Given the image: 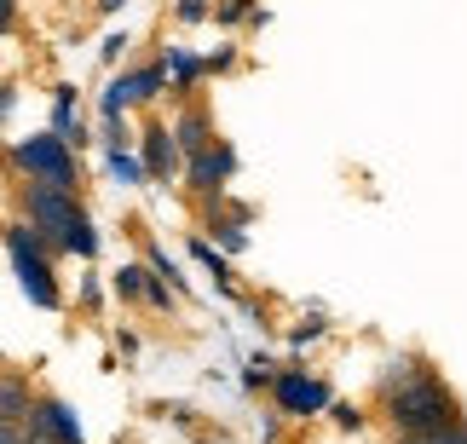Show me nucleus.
<instances>
[{
  "label": "nucleus",
  "mask_w": 467,
  "mask_h": 444,
  "mask_svg": "<svg viewBox=\"0 0 467 444\" xmlns=\"http://www.w3.org/2000/svg\"><path fill=\"white\" fill-rule=\"evenodd\" d=\"M381 398H387V421H392V433H404V439H433V433H444V428H456V421H462L456 393H451V387H444L439 376H427L416 358L387 364V376H381Z\"/></svg>",
  "instance_id": "nucleus-1"
},
{
  "label": "nucleus",
  "mask_w": 467,
  "mask_h": 444,
  "mask_svg": "<svg viewBox=\"0 0 467 444\" xmlns=\"http://www.w3.org/2000/svg\"><path fill=\"white\" fill-rule=\"evenodd\" d=\"M24 214H29V225L41 231V237H52L58 248H69V254H93V248H99L93 225H87L81 202H76V191L29 185V191H24Z\"/></svg>",
  "instance_id": "nucleus-2"
},
{
  "label": "nucleus",
  "mask_w": 467,
  "mask_h": 444,
  "mask_svg": "<svg viewBox=\"0 0 467 444\" xmlns=\"http://www.w3.org/2000/svg\"><path fill=\"white\" fill-rule=\"evenodd\" d=\"M12 162L41 185H58V191H76V162H69V145L58 133H41V139H24L12 150Z\"/></svg>",
  "instance_id": "nucleus-3"
},
{
  "label": "nucleus",
  "mask_w": 467,
  "mask_h": 444,
  "mask_svg": "<svg viewBox=\"0 0 467 444\" xmlns=\"http://www.w3.org/2000/svg\"><path fill=\"white\" fill-rule=\"evenodd\" d=\"M6 254H12L17 277H24V294L35 300V306H58V289H52V265H47L41 248H35V231H29V225H17L12 237H6Z\"/></svg>",
  "instance_id": "nucleus-4"
},
{
  "label": "nucleus",
  "mask_w": 467,
  "mask_h": 444,
  "mask_svg": "<svg viewBox=\"0 0 467 444\" xmlns=\"http://www.w3.org/2000/svg\"><path fill=\"white\" fill-rule=\"evenodd\" d=\"M24 428H29V439H47V444H81V421L69 416V404H58V398H35Z\"/></svg>",
  "instance_id": "nucleus-5"
},
{
  "label": "nucleus",
  "mask_w": 467,
  "mask_h": 444,
  "mask_svg": "<svg viewBox=\"0 0 467 444\" xmlns=\"http://www.w3.org/2000/svg\"><path fill=\"white\" fill-rule=\"evenodd\" d=\"M161 81H168V69H139V76H121L110 81V93H104V116H121L128 104H145L161 93Z\"/></svg>",
  "instance_id": "nucleus-6"
},
{
  "label": "nucleus",
  "mask_w": 467,
  "mask_h": 444,
  "mask_svg": "<svg viewBox=\"0 0 467 444\" xmlns=\"http://www.w3.org/2000/svg\"><path fill=\"white\" fill-rule=\"evenodd\" d=\"M231 168H237V150L231 145H202L191 156V185L196 191H220L231 180Z\"/></svg>",
  "instance_id": "nucleus-7"
},
{
  "label": "nucleus",
  "mask_w": 467,
  "mask_h": 444,
  "mask_svg": "<svg viewBox=\"0 0 467 444\" xmlns=\"http://www.w3.org/2000/svg\"><path fill=\"white\" fill-rule=\"evenodd\" d=\"M277 404L289 416H306V410H323V404H329V387H323V381H300V376H277Z\"/></svg>",
  "instance_id": "nucleus-8"
},
{
  "label": "nucleus",
  "mask_w": 467,
  "mask_h": 444,
  "mask_svg": "<svg viewBox=\"0 0 467 444\" xmlns=\"http://www.w3.org/2000/svg\"><path fill=\"white\" fill-rule=\"evenodd\" d=\"M29 410H35L29 381H24V376H0V421H17V428H24Z\"/></svg>",
  "instance_id": "nucleus-9"
},
{
  "label": "nucleus",
  "mask_w": 467,
  "mask_h": 444,
  "mask_svg": "<svg viewBox=\"0 0 467 444\" xmlns=\"http://www.w3.org/2000/svg\"><path fill=\"white\" fill-rule=\"evenodd\" d=\"M173 162H179L173 133H168V128H150V133H145V173H150V180H168Z\"/></svg>",
  "instance_id": "nucleus-10"
},
{
  "label": "nucleus",
  "mask_w": 467,
  "mask_h": 444,
  "mask_svg": "<svg viewBox=\"0 0 467 444\" xmlns=\"http://www.w3.org/2000/svg\"><path fill=\"white\" fill-rule=\"evenodd\" d=\"M173 145L185 150V156H196L202 145H213V128H208V116H202V110H185V116H179V128H173Z\"/></svg>",
  "instance_id": "nucleus-11"
},
{
  "label": "nucleus",
  "mask_w": 467,
  "mask_h": 444,
  "mask_svg": "<svg viewBox=\"0 0 467 444\" xmlns=\"http://www.w3.org/2000/svg\"><path fill=\"white\" fill-rule=\"evenodd\" d=\"M145 283H150V272H145V265H121V272H116V289L128 294V300H139V294H145Z\"/></svg>",
  "instance_id": "nucleus-12"
},
{
  "label": "nucleus",
  "mask_w": 467,
  "mask_h": 444,
  "mask_svg": "<svg viewBox=\"0 0 467 444\" xmlns=\"http://www.w3.org/2000/svg\"><path fill=\"white\" fill-rule=\"evenodd\" d=\"M110 168H116V180H128V185L139 180V173H145V168H139V162H133L128 150H110Z\"/></svg>",
  "instance_id": "nucleus-13"
},
{
  "label": "nucleus",
  "mask_w": 467,
  "mask_h": 444,
  "mask_svg": "<svg viewBox=\"0 0 467 444\" xmlns=\"http://www.w3.org/2000/svg\"><path fill=\"white\" fill-rule=\"evenodd\" d=\"M145 300H150V306H161V312H168V306H173V294H168V289H161V283H156V277L145 283Z\"/></svg>",
  "instance_id": "nucleus-14"
},
{
  "label": "nucleus",
  "mask_w": 467,
  "mask_h": 444,
  "mask_svg": "<svg viewBox=\"0 0 467 444\" xmlns=\"http://www.w3.org/2000/svg\"><path fill=\"white\" fill-rule=\"evenodd\" d=\"M0 444H29V433L17 428V421H0Z\"/></svg>",
  "instance_id": "nucleus-15"
},
{
  "label": "nucleus",
  "mask_w": 467,
  "mask_h": 444,
  "mask_svg": "<svg viewBox=\"0 0 467 444\" xmlns=\"http://www.w3.org/2000/svg\"><path fill=\"white\" fill-rule=\"evenodd\" d=\"M168 69H173L179 81H191V76H196V58H168Z\"/></svg>",
  "instance_id": "nucleus-16"
},
{
  "label": "nucleus",
  "mask_w": 467,
  "mask_h": 444,
  "mask_svg": "<svg viewBox=\"0 0 467 444\" xmlns=\"http://www.w3.org/2000/svg\"><path fill=\"white\" fill-rule=\"evenodd\" d=\"M17 24V0H0V35H6Z\"/></svg>",
  "instance_id": "nucleus-17"
},
{
  "label": "nucleus",
  "mask_w": 467,
  "mask_h": 444,
  "mask_svg": "<svg viewBox=\"0 0 467 444\" xmlns=\"http://www.w3.org/2000/svg\"><path fill=\"white\" fill-rule=\"evenodd\" d=\"M99 6H104V12H116V6H121V0H99Z\"/></svg>",
  "instance_id": "nucleus-18"
}]
</instances>
